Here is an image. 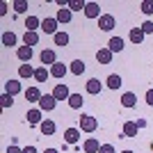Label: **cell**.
Returning a JSON list of instances; mask_svg holds the SVG:
<instances>
[{"label": "cell", "mask_w": 153, "mask_h": 153, "mask_svg": "<svg viewBox=\"0 0 153 153\" xmlns=\"http://www.w3.org/2000/svg\"><path fill=\"white\" fill-rule=\"evenodd\" d=\"M78 126H80L82 133H94L96 128H98V121H96L91 114H82V117H80V121H78Z\"/></svg>", "instance_id": "obj_1"}, {"label": "cell", "mask_w": 153, "mask_h": 153, "mask_svg": "<svg viewBox=\"0 0 153 153\" xmlns=\"http://www.w3.org/2000/svg\"><path fill=\"white\" fill-rule=\"evenodd\" d=\"M55 108H57V98L53 94L41 96V101H39V110H41V112H51V110H55Z\"/></svg>", "instance_id": "obj_2"}, {"label": "cell", "mask_w": 153, "mask_h": 153, "mask_svg": "<svg viewBox=\"0 0 153 153\" xmlns=\"http://www.w3.org/2000/svg\"><path fill=\"white\" fill-rule=\"evenodd\" d=\"M114 25H117V21H114V16H112V14H103L101 19H98V27H101L103 32L114 30Z\"/></svg>", "instance_id": "obj_3"}, {"label": "cell", "mask_w": 153, "mask_h": 153, "mask_svg": "<svg viewBox=\"0 0 153 153\" xmlns=\"http://www.w3.org/2000/svg\"><path fill=\"white\" fill-rule=\"evenodd\" d=\"M53 96H55L57 101H69L71 91H69V87H66L64 82H57V85H55V89H53Z\"/></svg>", "instance_id": "obj_4"}, {"label": "cell", "mask_w": 153, "mask_h": 153, "mask_svg": "<svg viewBox=\"0 0 153 153\" xmlns=\"http://www.w3.org/2000/svg\"><path fill=\"white\" fill-rule=\"evenodd\" d=\"M85 16H87V19H101L103 16L101 5H98V2H87V5H85Z\"/></svg>", "instance_id": "obj_5"}, {"label": "cell", "mask_w": 153, "mask_h": 153, "mask_svg": "<svg viewBox=\"0 0 153 153\" xmlns=\"http://www.w3.org/2000/svg\"><path fill=\"white\" fill-rule=\"evenodd\" d=\"M41 30L46 32V34H57V19H44L41 21Z\"/></svg>", "instance_id": "obj_6"}, {"label": "cell", "mask_w": 153, "mask_h": 153, "mask_svg": "<svg viewBox=\"0 0 153 153\" xmlns=\"http://www.w3.org/2000/svg\"><path fill=\"white\" fill-rule=\"evenodd\" d=\"M39 59H41V64H48V66H53V64H57V55H55V51H41V55H39Z\"/></svg>", "instance_id": "obj_7"}, {"label": "cell", "mask_w": 153, "mask_h": 153, "mask_svg": "<svg viewBox=\"0 0 153 153\" xmlns=\"http://www.w3.org/2000/svg\"><path fill=\"white\" fill-rule=\"evenodd\" d=\"M64 140H66V144H78V140H80V128H66V130H64Z\"/></svg>", "instance_id": "obj_8"}, {"label": "cell", "mask_w": 153, "mask_h": 153, "mask_svg": "<svg viewBox=\"0 0 153 153\" xmlns=\"http://www.w3.org/2000/svg\"><path fill=\"white\" fill-rule=\"evenodd\" d=\"M82 149H85V153H98L101 151V142L96 140V137H89V140H85Z\"/></svg>", "instance_id": "obj_9"}, {"label": "cell", "mask_w": 153, "mask_h": 153, "mask_svg": "<svg viewBox=\"0 0 153 153\" xmlns=\"http://www.w3.org/2000/svg\"><path fill=\"white\" fill-rule=\"evenodd\" d=\"M25 119H27V123L30 126H41V110H27V114H25Z\"/></svg>", "instance_id": "obj_10"}, {"label": "cell", "mask_w": 153, "mask_h": 153, "mask_svg": "<svg viewBox=\"0 0 153 153\" xmlns=\"http://www.w3.org/2000/svg\"><path fill=\"white\" fill-rule=\"evenodd\" d=\"M85 89H87V94H101V89H103V82L101 80H96V78H91V80H87V85H85Z\"/></svg>", "instance_id": "obj_11"}, {"label": "cell", "mask_w": 153, "mask_h": 153, "mask_svg": "<svg viewBox=\"0 0 153 153\" xmlns=\"http://www.w3.org/2000/svg\"><path fill=\"white\" fill-rule=\"evenodd\" d=\"M39 130H41V135H44V137H51V135L55 133V121H53V119H44V121H41V126H39Z\"/></svg>", "instance_id": "obj_12"}, {"label": "cell", "mask_w": 153, "mask_h": 153, "mask_svg": "<svg viewBox=\"0 0 153 153\" xmlns=\"http://www.w3.org/2000/svg\"><path fill=\"white\" fill-rule=\"evenodd\" d=\"M16 57H19L23 64H27V62L32 59V48H30V46H19V51H16Z\"/></svg>", "instance_id": "obj_13"}, {"label": "cell", "mask_w": 153, "mask_h": 153, "mask_svg": "<svg viewBox=\"0 0 153 153\" xmlns=\"http://www.w3.org/2000/svg\"><path fill=\"white\" fill-rule=\"evenodd\" d=\"M112 55L114 53L110 51V48H101V51L96 53V59H98V64H110L112 62Z\"/></svg>", "instance_id": "obj_14"}, {"label": "cell", "mask_w": 153, "mask_h": 153, "mask_svg": "<svg viewBox=\"0 0 153 153\" xmlns=\"http://www.w3.org/2000/svg\"><path fill=\"white\" fill-rule=\"evenodd\" d=\"M25 98H27V103H39V101H41V91H39V87H27V89H25Z\"/></svg>", "instance_id": "obj_15"}, {"label": "cell", "mask_w": 153, "mask_h": 153, "mask_svg": "<svg viewBox=\"0 0 153 153\" xmlns=\"http://www.w3.org/2000/svg\"><path fill=\"white\" fill-rule=\"evenodd\" d=\"M57 23H71V19H73V12H71L69 7H64V9H57Z\"/></svg>", "instance_id": "obj_16"}, {"label": "cell", "mask_w": 153, "mask_h": 153, "mask_svg": "<svg viewBox=\"0 0 153 153\" xmlns=\"http://www.w3.org/2000/svg\"><path fill=\"white\" fill-rule=\"evenodd\" d=\"M66 71H69V69H66V64L57 62V64H53V66H51V76L53 78H64V76H66Z\"/></svg>", "instance_id": "obj_17"}, {"label": "cell", "mask_w": 153, "mask_h": 153, "mask_svg": "<svg viewBox=\"0 0 153 153\" xmlns=\"http://www.w3.org/2000/svg\"><path fill=\"white\" fill-rule=\"evenodd\" d=\"M19 91H21V82H19V80H7V82H5V94L16 96Z\"/></svg>", "instance_id": "obj_18"}, {"label": "cell", "mask_w": 153, "mask_h": 153, "mask_svg": "<svg viewBox=\"0 0 153 153\" xmlns=\"http://www.w3.org/2000/svg\"><path fill=\"white\" fill-rule=\"evenodd\" d=\"M108 48H110L112 53H121V51H123V39H121V37H112V39L108 41Z\"/></svg>", "instance_id": "obj_19"}, {"label": "cell", "mask_w": 153, "mask_h": 153, "mask_svg": "<svg viewBox=\"0 0 153 153\" xmlns=\"http://www.w3.org/2000/svg\"><path fill=\"white\" fill-rule=\"evenodd\" d=\"M69 71L73 73V76H82V73H85V62H82V59H73L71 66H69Z\"/></svg>", "instance_id": "obj_20"}, {"label": "cell", "mask_w": 153, "mask_h": 153, "mask_svg": "<svg viewBox=\"0 0 153 153\" xmlns=\"http://www.w3.org/2000/svg\"><path fill=\"white\" fill-rule=\"evenodd\" d=\"M135 103H137V96H135L133 91H126V94L121 96V105L123 108H135Z\"/></svg>", "instance_id": "obj_21"}, {"label": "cell", "mask_w": 153, "mask_h": 153, "mask_svg": "<svg viewBox=\"0 0 153 153\" xmlns=\"http://www.w3.org/2000/svg\"><path fill=\"white\" fill-rule=\"evenodd\" d=\"M137 130H140V128H137L135 121H126L123 123V135H126V137H137Z\"/></svg>", "instance_id": "obj_22"}, {"label": "cell", "mask_w": 153, "mask_h": 153, "mask_svg": "<svg viewBox=\"0 0 153 153\" xmlns=\"http://www.w3.org/2000/svg\"><path fill=\"white\" fill-rule=\"evenodd\" d=\"M23 44L30 46V48H32V46H37L39 44V34H37V32H27L25 30V34H23Z\"/></svg>", "instance_id": "obj_23"}, {"label": "cell", "mask_w": 153, "mask_h": 153, "mask_svg": "<svg viewBox=\"0 0 153 153\" xmlns=\"http://www.w3.org/2000/svg\"><path fill=\"white\" fill-rule=\"evenodd\" d=\"M25 27H27V32H37V27H41V21H39L37 16H27L25 19Z\"/></svg>", "instance_id": "obj_24"}, {"label": "cell", "mask_w": 153, "mask_h": 153, "mask_svg": "<svg viewBox=\"0 0 153 153\" xmlns=\"http://www.w3.org/2000/svg\"><path fill=\"white\" fill-rule=\"evenodd\" d=\"M48 76H51V71L46 69V66H39V69L34 71V80H37V82H46Z\"/></svg>", "instance_id": "obj_25"}, {"label": "cell", "mask_w": 153, "mask_h": 153, "mask_svg": "<svg viewBox=\"0 0 153 153\" xmlns=\"http://www.w3.org/2000/svg\"><path fill=\"white\" fill-rule=\"evenodd\" d=\"M34 71L37 69H32L30 64H21L19 66V76L21 78H34Z\"/></svg>", "instance_id": "obj_26"}, {"label": "cell", "mask_w": 153, "mask_h": 153, "mask_svg": "<svg viewBox=\"0 0 153 153\" xmlns=\"http://www.w3.org/2000/svg\"><path fill=\"white\" fill-rule=\"evenodd\" d=\"M105 82H108L110 89H119V87H121V76L112 73V76H108V80H105Z\"/></svg>", "instance_id": "obj_27"}, {"label": "cell", "mask_w": 153, "mask_h": 153, "mask_svg": "<svg viewBox=\"0 0 153 153\" xmlns=\"http://www.w3.org/2000/svg\"><path fill=\"white\" fill-rule=\"evenodd\" d=\"M130 41H133V44H142V41H144L142 27H133V30H130Z\"/></svg>", "instance_id": "obj_28"}, {"label": "cell", "mask_w": 153, "mask_h": 153, "mask_svg": "<svg viewBox=\"0 0 153 153\" xmlns=\"http://www.w3.org/2000/svg\"><path fill=\"white\" fill-rule=\"evenodd\" d=\"M82 94H71V98H69V105H71V108H73V110H80V108H82Z\"/></svg>", "instance_id": "obj_29"}, {"label": "cell", "mask_w": 153, "mask_h": 153, "mask_svg": "<svg viewBox=\"0 0 153 153\" xmlns=\"http://www.w3.org/2000/svg\"><path fill=\"white\" fill-rule=\"evenodd\" d=\"M2 46H7V48H9V46H16V34H14V32H5V34H2Z\"/></svg>", "instance_id": "obj_30"}, {"label": "cell", "mask_w": 153, "mask_h": 153, "mask_svg": "<svg viewBox=\"0 0 153 153\" xmlns=\"http://www.w3.org/2000/svg\"><path fill=\"white\" fill-rule=\"evenodd\" d=\"M53 39H55V46H66L69 44V34H66V32H57Z\"/></svg>", "instance_id": "obj_31"}, {"label": "cell", "mask_w": 153, "mask_h": 153, "mask_svg": "<svg viewBox=\"0 0 153 153\" xmlns=\"http://www.w3.org/2000/svg\"><path fill=\"white\" fill-rule=\"evenodd\" d=\"M85 5H87V2H82V0H71L69 9L71 12H85Z\"/></svg>", "instance_id": "obj_32"}, {"label": "cell", "mask_w": 153, "mask_h": 153, "mask_svg": "<svg viewBox=\"0 0 153 153\" xmlns=\"http://www.w3.org/2000/svg\"><path fill=\"white\" fill-rule=\"evenodd\" d=\"M140 9L146 14V16H151V14H153V0H144V2L140 5Z\"/></svg>", "instance_id": "obj_33"}, {"label": "cell", "mask_w": 153, "mask_h": 153, "mask_svg": "<svg viewBox=\"0 0 153 153\" xmlns=\"http://www.w3.org/2000/svg\"><path fill=\"white\" fill-rule=\"evenodd\" d=\"M14 12H16V14L27 12V2H25V0H16V2H14Z\"/></svg>", "instance_id": "obj_34"}, {"label": "cell", "mask_w": 153, "mask_h": 153, "mask_svg": "<svg viewBox=\"0 0 153 153\" xmlns=\"http://www.w3.org/2000/svg\"><path fill=\"white\" fill-rule=\"evenodd\" d=\"M0 103H2V108H12V105H14V96L2 94V96H0Z\"/></svg>", "instance_id": "obj_35"}, {"label": "cell", "mask_w": 153, "mask_h": 153, "mask_svg": "<svg viewBox=\"0 0 153 153\" xmlns=\"http://www.w3.org/2000/svg\"><path fill=\"white\" fill-rule=\"evenodd\" d=\"M142 32H144V34H153V23L151 21H144V23H142Z\"/></svg>", "instance_id": "obj_36"}, {"label": "cell", "mask_w": 153, "mask_h": 153, "mask_svg": "<svg viewBox=\"0 0 153 153\" xmlns=\"http://www.w3.org/2000/svg\"><path fill=\"white\" fill-rule=\"evenodd\" d=\"M98 153H117V151H114L112 144H101V151H98Z\"/></svg>", "instance_id": "obj_37"}, {"label": "cell", "mask_w": 153, "mask_h": 153, "mask_svg": "<svg viewBox=\"0 0 153 153\" xmlns=\"http://www.w3.org/2000/svg\"><path fill=\"white\" fill-rule=\"evenodd\" d=\"M5 153H23V149H19V146H16V144H12V146L7 149Z\"/></svg>", "instance_id": "obj_38"}, {"label": "cell", "mask_w": 153, "mask_h": 153, "mask_svg": "<svg viewBox=\"0 0 153 153\" xmlns=\"http://www.w3.org/2000/svg\"><path fill=\"white\" fill-rule=\"evenodd\" d=\"M146 103H149V105H153V89L146 91Z\"/></svg>", "instance_id": "obj_39"}, {"label": "cell", "mask_w": 153, "mask_h": 153, "mask_svg": "<svg viewBox=\"0 0 153 153\" xmlns=\"http://www.w3.org/2000/svg\"><path fill=\"white\" fill-rule=\"evenodd\" d=\"M23 153H37V149H34V146H25V149H23Z\"/></svg>", "instance_id": "obj_40"}, {"label": "cell", "mask_w": 153, "mask_h": 153, "mask_svg": "<svg viewBox=\"0 0 153 153\" xmlns=\"http://www.w3.org/2000/svg\"><path fill=\"white\" fill-rule=\"evenodd\" d=\"M0 14H2V16L7 14V2H2V5H0Z\"/></svg>", "instance_id": "obj_41"}, {"label": "cell", "mask_w": 153, "mask_h": 153, "mask_svg": "<svg viewBox=\"0 0 153 153\" xmlns=\"http://www.w3.org/2000/svg\"><path fill=\"white\" fill-rule=\"evenodd\" d=\"M44 153H59V151H57V149H46Z\"/></svg>", "instance_id": "obj_42"}, {"label": "cell", "mask_w": 153, "mask_h": 153, "mask_svg": "<svg viewBox=\"0 0 153 153\" xmlns=\"http://www.w3.org/2000/svg\"><path fill=\"white\" fill-rule=\"evenodd\" d=\"M121 153H133V151H121Z\"/></svg>", "instance_id": "obj_43"}, {"label": "cell", "mask_w": 153, "mask_h": 153, "mask_svg": "<svg viewBox=\"0 0 153 153\" xmlns=\"http://www.w3.org/2000/svg\"><path fill=\"white\" fill-rule=\"evenodd\" d=\"M151 151H153V142H151Z\"/></svg>", "instance_id": "obj_44"}]
</instances>
